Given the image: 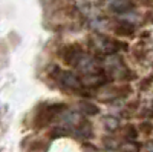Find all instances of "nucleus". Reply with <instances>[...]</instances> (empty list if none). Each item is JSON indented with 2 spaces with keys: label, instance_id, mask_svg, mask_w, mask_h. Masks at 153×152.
<instances>
[{
  "label": "nucleus",
  "instance_id": "f257e3e1",
  "mask_svg": "<svg viewBox=\"0 0 153 152\" xmlns=\"http://www.w3.org/2000/svg\"><path fill=\"white\" fill-rule=\"evenodd\" d=\"M57 74L55 79L58 80V83L61 86L68 88L71 91H81L83 89V83H81V79L78 75H75L74 72H69V71H61V69H57Z\"/></svg>",
  "mask_w": 153,
  "mask_h": 152
},
{
  "label": "nucleus",
  "instance_id": "f03ea898",
  "mask_svg": "<svg viewBox=\"0 0 153 152\" xmlns=\"http://www.w3.org/2000/svg\"><path fill=\"white\" fill-rule=\"evenodd\" d=\"M83 55H84V52H83L81 46L76 45V43L68 45V46H65L61 49V58H63V61H65L66 65H69V66H74V68L78 66V63L83 58Z\"/></svg>",
  "mask_w": 153,
  "mask_h": 152
},
{
  "label": "nucleus",
  "instance_id": "7ed1b4c3",
  "mask_svg": "<svg viewBox=\"0 0 153 152\" xmlns=\"http://www.w3.org/2000/svg\"><path fill=\"white\" fill-rule=\"evenodd\" d=\"M92 45H94V48L98 51V52L106 54V55H112L115 52H118L120 46L123 43L110 39V37H98V39H94L92 40Z\"/></svg>",
  "mask_w": 153,
  "mask_h": 152
},
{
  "label": "nucleus",
  "instance_id": "20e7f679",
  "mask_svg": "<svg viewBox=\"0 0 153 152\" xmlns=\"http://www.w3.org/2000/svg\"><path fill=\"white\" fill-rule=\"evenodd\" d=\"M106 82H107V77L103 74V71L97 74H87L81 79V83L84 88H100L106 85Z\"/></svg>",
  "mask_w": 153,
  "mask_h": 152
},
{
  "label": "nucleus",
  "instance_id": "39448f33",
  "mask_svg": "<svg viewBox=\"0 0 153 152\" xmlns=\"http://www.w3.org/2000/svg\"><path fill=\"white\" fill-rule=\"evenodd\" d=\"M113 31H115V34L120 35V37H132L135 34L136 28H135V25H132V23L121 22V23H118L117 26H115Z\"/></svg>",
  "mask_w": 153,
  "mask_h": 152
},
{
  "label": "nucleus",
  "instance_id": "423d86ee",
  "mask_svg": "<svg viewBox=\"0 0 153 152\" xmlns=\"http://www.w3.org/2000/svg\"><path fill=\"white\" fill-rule=\"evenodd\" d=\"M133 8V3L129 0H115L112 3V9L115 12H127Z\"/></svg>",
  "mask_w": 153,
  "mask_h": 152
},
{
  "label": "nucleus",
  "instance_id": "0eeeda50",
  "mask_svg": "<svg viewBox=\"0 0 153 152\" xmlns=\"http://www.w3.org/2000/svg\"><path fill=\"white\" fill-rule=\"evenodd\" d=\"M78 108L83 114H89V115H97V114L100 112L98 106L91 103V101H81V103L78 105Z\"/></svg>",
  "mask_w": 153,
  "mask_h": 152
},
{
  "label": "nucleus",
  "instance_id": "6e6552de",
  "mask_svg": "<svg viewBox=\"0 0 153 152\" xmlns=\"http://www.w3.org/2000/svg\"><path fill=\"white\" fill-rule=\"evenodd\" d=\"M104 128L109 129V131H115V129L118 128V120L117 118H112V117L106 118L104 120Z\"/></svg>",
  "mask_w": 153,
  "mask_h": 152
},
{
  "label": "nucleus",
  "instance_id": "1a4fd4ad",
  "mask_svg": "<svg viewBox=\"0 0 153 152\" xmlns=\"http://www.w3.org/2000/svg\"><path fill=\"white\" fill-rule=\"evenodd\" d=\"M139 129H141V132H143L144 135H150V134L153 132V124H152L150 121H143L141 126H139Z\"/></svg>",
  "mask_w": 153,
  "mask_h": 152
},
{
  "label": "nucleus",
  "instance_id": "9d476101",
  "mask_svg": "<svg viewBox=\"0 0 153 152\" xmlns=\"http://www.w3.org/2000/svg\"><path fill=\"white\" fill-rule=\"evenodd\" d=\"M136 137H138L136 129L133 128V126H129V128H127V138H132V140H135Z\"/></svg>",
  "mask_w": 153,
  "mask_h": 152
},
{
  "label": "nucleus",
  "instance_id": "9b49d317",
  "mask_svg": "<svg viewBox=\"0 0 153 152\" xmlns=\"http://www.w3.org/2000/svg\"><path fill=\"white\" fill-rule=\"evenodd\" d=\"M152 80H153V77H149V79H146V80L141 83V88H143V89H147V88H149V85L152 83Z\"/></svg>",
  "mask_w": 153,
  "mask_h": 152
}]
</instances>
